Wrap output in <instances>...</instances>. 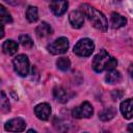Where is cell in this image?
Returning a JSON list of instances; mask_svg holds the SVG:
<instances>
[{"label": "cell", "mask_w": 133, "mask_h": 133, "mask_svg": "<svg viewBox=\"0 0 133 133\" xmlns=\"http://www.w3.org/2000/svg\"><path fill=\"white\" fill-rule=\"evenodd\" d=\"M105 80H106V82H108L110 84H115V83L121 82L122 75H121V73L118 71H116L114 69V70H111V71L107 72V74L105 76Z\"/></svg>", "instance_id": "16"}, {"label": "cell", "mask_w": 133, "mask_h": 133, "mask_svg": "<svg viewBox=\"0 0 133 133\" xmlns=\"http://www.w3.org/2000/svg\"><path fill=\"white\" fill-rule=\"evenodd\" d=\"M128 131H129V133H133V123L128 125Z\"/></svg>", "instance_id": "25"}, {"label": "cell", "mask_w": 133, "mask_h": 133, "mask_svg": "<svg viewBox=\"0 0 133 133\" xmlns=\"http://www.w3.org/2000/svg\"><path fill=\"white\" fill-rule=\"evenodd\" d=\"M117 65V60L110 56L105 49H102L92 59V69L97 73H101L103 71H111L114 70Z\"/></svg>", "instance_id": "2"}, {"label": "cell", "mask_w": 133, "mask_h": 133, "mask_svg": "<svg viewBox=\"0 0 133 133\" xmlns=\"http://www.w3.org/2000/svg\"><path fill=\"white\" fill-rule=\"evenodd\" d=\"M19 43L24 47V48H27V49H30L32 48L33 46V42L31 39V37L27 34H22L19 36Z\"/></svg>", "instance_id": "22"}, {"label": "cell", "mask_w": 133, "mask_h": 133, "mask_svg": "<svg viewBox=\"0 0 133 133\" xmlns=\"http://www.w3.org/2000/svg\"><path fill=\"white\" fill-rule=\"evenodd\" d=\"M53 96H54L55 100L59 103H66L71 98L70 92L61 86H56L53 89Z\"/></svg>", "instance_id": "12"}, {"label": "cell", "mask_w": 133, "mask_h": 133, "mask_svg": "<svg viewBox=\"0 0 133 133\" xmlns=\"http://www.w3.org/2000/svg\"><path fill=\"white\" fill-rule=\"evenodd\" d=\"M34 113L37 118L47 121L51 114V106L48 103H39L34 107Z\"/></svg>", "instance_id": "8"}, {"label": "cell", "mask_w": 133, "mask_h": 133, "mask_svg": "<svg viewBox=\"0 0 133 133\" xmlns=\"http://www.w3.org/2000/svg\"><path fill=\"white\" fill-rule=\"evenodd\" d=\"M129 74H130V76L133 78V64H130V66H129Z\"/></svg>", "instance_id": "24"}, {"label": "cell", "mask_w": 133, "mask_h": 133, "mask_svg": "<svg viewBox=\"0 0 133 133\" xmlns=\"http://www.w3.org/2000/svg\"><path fill=\"white\" fill-rule=\"evenodd\" d=\"M69 21L73 28H81L84 23V15L81 10H73L69 15Z\"/></svg>", "instance_id": "9"}, {"label": "cell", "mask_w": 133, "mask_h": 133, "mask_svg": "<svg viewBox=\"0 0 133 133\" xmlns=\"http://www.w3.org/2000/svg\"><path fill=\"white\" fill-rule=\"evenodd\" d=\"M54 127H55V129H56L57 131H59L60 133H66V132H68L66 126H65L64 123H63L61 119H59V118H55V121H54Z\"/></svg>", "instance_id": "23"}, {"label": "cell", "mask_w": 133, "mask_h": 133, "mask_svg": "<svg viewBox=\"0 0 133 133\" xmlns=\"http://www.w3.org/2000/svg\"><path fill=\"white\" fill-rule=\"evenodd\" d=\"M0 20L2 25L6 24V23H11L12 22V18L10 16V14L7 11V9L1 4L0 5Z\"/></svg>", "instance_id": "21"}, {"label": "cell", "mask_w": 133, "mask_h": 133, "mask_svg": "<svg viewBox=\"0 0 133 133\" xmlns=\"http://www.w3.org/2000/svg\"><path fill=\"white\" fill-rule=\"evenodd\" d=\"M18 47L19 46H18L17 42H15L12 39H6L2 44V50L7 55H14V54H16L17 51H18Z\"/></svg>", "instance_id": "15"}, {"label": "cell", "mask_w": 133, "mask_h": 133, "mask_svg": "<svg viewBox=\"0 0 133 133\" xmlns=\"http://www.w3.org/2000/svg\"><path fill=\"white\" fill-rule=\"evenodd\" d=\"M119 110L126 119L133 117V99H126L119 105Z\"/></svg>", "instance_id": "10"}, {"label": "cell", "mask_w": 133, "mask_h": 133, "mask_svg": "<svg viewBox=\"0 0 133 133\" xmlns=\"http://www.w3.org/2000/svg\"><path fill=\"white\" fill-rule=\"evenodd\" d=\"M14 69L18 75L22 77H26L29 73V59L25 54L17 55L12 60Z\"/></svg>", "instance_id": "4"}, {"label": "cell", "mask_w": 133, "mask_h": 133, "mask_svg": "<svg viewBox=\"0 0 133 133\" xmlns=\"http://www.w3.org/2000/svg\"><path fill=\"white\" fill-rule=\"evenodd\" d=\"M26 19L30 23H34L38 19V11L36 6H28L26 9Z\"/></svg>", "instance_id": "18"}, {"label": "cell", "mask_w": 133, "mask_h": 133, "mask_svg": "<svg viewBox=\"0 0 133 133\" xmlns=\"http://www.w3.org/2000/svg\"><path fill=\"white\" fill-rule=\"evenodd\" d=\"M0 106H1V111L3 113H7L10 111V104L8 101V98L6 97L4 90H1V100H0Z\"/></svg>", "instance_id": "20"}, {"label": "cell", "mask_w": 133, "mask_h": 133, "mask_svg": "<svg viewBox=\"0 0 133 133\" xmlns=\"http://www.w3.org/2000/svg\"><path fill=\"white\" fill-rule=\"evenodd\" d=\"M94 50H95V44L90 38L87 37L79 39L73 49L74 53L81 57H87L91 55Z\"/></svg>", "instance_id": "3"}, {"label": "cell", "mask_w": 133, "mask_h": 133, "mask_svg": "<svg viewBox=\"0 0 133 133\" xmlns=\"http://www.w3.org/2000/svg\"><path fill=\"white\" fill-rule=\"evenodd\" d=\"M115 114H116L115 109L113 107H108L99 112V118L103 122H108V121L112 119L115 116Z\"/></svg>", "instance_id": "17"}, {"label": "cell", "mask_w": 133, "mask_h": 133, "mask_svg": "<svg viewBox=\"0 0 133 133\" xmlns=\"http://www.w3.org/2000/svg\"><path fill=\"white\" fill-rule=\"evenodd\" d=\"M26 133H36V131H35V130H33V129H29Z\"/></svg>", "instance_id": "26"}, {"label": "cell", "mask_w": 133, "mask_h": 133, "mask_svg": "<svg viewBox=\"0 0 133 133\" xmlns=\"http://www.w3.org/2000/svg\"><path fill=\"white\" fill-rule=\"evenodd\" d=\"M127 23V20L125 17H123L122 15H119L118 12H112L110 16V25L112 28L117 29L121 28L123 26H125Z\"/></svg>", "instance_id": "13"}, {"label": "cell", "mask_w": 133, "mask_h": 133, "mask_svg": "<svg viewBox=\"0 0 133 133\" xmlns=\"http://www.w3.org/2000/svg\"><path fill=\"white\" fill-rule=\"evenodd\" d=\"M68 49H69V41L64 36H61V37L56 38L54 42H52L47 47V50L51 54H53V55L63 54V53L66 52Z\"/></svg>", "instance_id": "5"}, {"label": "cell", "mask_w": 133, "mask_h": 133, "mask_svg": "<svg viewBox=\"0 0 133 133\" xmlns=\"http://www.w3.org/2000/svg\"><path fill=\"white\" fill-rule=\"evenodd\" d=\"M101 133H110V132H109V131H106V130H104V131H102Z\"/></svg>", "instance_id": "27"}, {"label": "cell", "mask_w": 133, "mask_h": 133, "mask_svg": "<svg viewBox=\"0 0 133 133\" xmlns=\"http://www.w3.org/2000/svg\"><path fill=\"white\" fill-rule=\"evenodd\" d=\"M26 128V122L22 118V117H15L9 119L8 122L5 123L4 125V129L8 132H12V133H19V132H23Z\"/></svg>", "instance_id": "7"}, {"label": "cell", "mask_w": 133, "mask_h": 133, "mask_svg": "<svg viewBox=\"0 0 133 133\" xmlns=\"http://www.w3.org/2000/svg\"><path fill=\"white\" fill-rule=\"evenodd\" d=\"M56 65L60 71H69L71 68V61L68 57H60L56 60Z\"/></svg>", "instance_id": "19"}, {"label": "cell", "mask_w": 133, "mask_h": 133, "mask_svg": "<svg viewBox=\"0 0 133 133\" xmlns=\"http://www.w3.org/2000/svg\"><path fill=\"white\" fill-rule=\"evenodd\" d=\"M81 11L83 12L84 16H86L89 20V22L91 23V25L101 30V31H106L108 28V22L106 17L98 9H96L95 7H92L91 5L87 4V3H83L80 5Z\"/></svg>", "instance_id": "1"}, {"label": "cell", "mask_w": 133, "mask_h": 133, "mask_svg": "<svg viewBox=\"0 0 133 133\" xmlns=\"http://www.w3.org/2000/svg\"><path fill=\"white\" fill-rule=\"evenodd\" d=\"M52 32H53L52 27L46 22H42L39 25H37V27L35 29V33H36L37 37H39V38H44L46 36H49L52 34Z\"/></svg>", "instance_id": "14"}, {"label": "cell", "mask_w": 133, "mask_h": 133, "mask_svg": "<svg viewBox=\"0 0 133 133\" xmlns=\"http://www.w3.org/2000/svg\"><path fill=\"white\" fill-rule=\"evenodd\" d=\"M68 5H69L68 1H52V2H50L49 6L55 16L60 17L65 12Z\"/></svg>", "instance_id": "11"}, {"label": "cell", "mask_w": 133, "mask_h": 133, "mask_svg": "<svg viewBox=\"0 0 133 133\" xmlns=\"http://www.w3.org/2000/svg\"><path fill=\"white\" fill-rule=\"evenodd\" d=\"M94 114V108L87 101L72 109V116L75 118H88Z\"/></svg>", "instance_id": "6"}]
</instances>
